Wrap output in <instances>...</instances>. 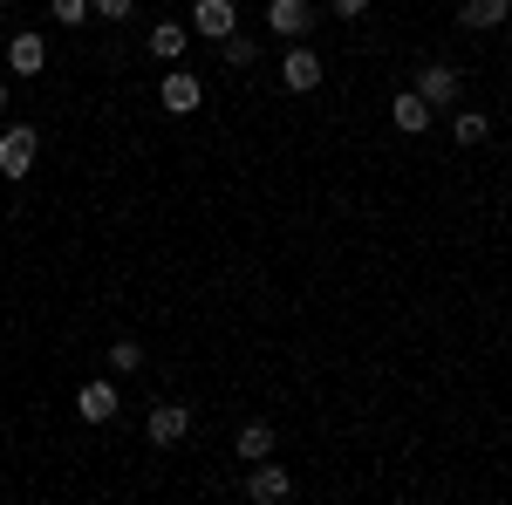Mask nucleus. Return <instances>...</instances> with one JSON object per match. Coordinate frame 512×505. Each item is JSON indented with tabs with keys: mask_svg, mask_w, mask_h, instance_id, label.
<instances>
[{
	"mask_svg": "<svg viewBox=\"0 0 512 505\" xmlns=\"http://www.w3.org/2000/svg\"><path fill=\"white\" fill-rule=\"evenodd\" d=\"M35 157H41V130H0V178L7 185H21L35 171Z\"/></svg>",
	"mask_w": 512,
	"mask_h": 505,
	"instance_id": "1",
	"label": "nucleus"
},
{
	"mask_svg": "<svg viewBox=\"0 0 512 505\" xmlns=\"http://www.w3.org/2000/svg\"><path fill=\"white\" fill-rule=\"evenodd\" d=\"M144 437H151V444H185V437H192V403H151Z\"/></svg>",
	"mask_w": 512,
	"mask_h": 505,
	"instance_id": "2",
	"label": "nucleus"
},
{
	"mask_svg": "<svg viewBox=\"0 0 512 505\" xmlns=\"http://www.w3.org/2000/svg\"><path fill=\"white\" fill-rule=\"evenodd\" d=\"M287 492H294V478H287V465H274V458H260V465H253V478H246V499H253V505H280Z\"/></svg>",
	"mask_w": 512,
	"mask_h": 505,
	"instance_id": "3",
	"label": "nucleus"
},
{
	"mask_svg": "<svg viewBox=\"0 0 512 505\" xmlns=\"http://www.w3.org/2000/svg\"><path fill=\"white\" fill-rule=\"evenodd\" d=\"M267 28H274L280 41H301L315 28V7H308V0H267Z\"/></svg>",
	"mask_w": 512,
	"mask_h": 505,
	"instance_id": "4",
	"label": "nucleus"
},
{
	"mask_svg": "<svg viewBox=\"0 0 512 505\" xmlns=\"http://www.w3.org/2000/svg\"><path fill=\"white\" fill-rule=\"evenodd\" d=\"M192 28L205 41H226L239 28V7H233V0H198V7H192Z\"/></svg>",
	"mask_w": 512,
	"mask_h": 505,
	"instance_id": "5",
	"label": "nucleus"
},
{
	"mask_svg": "<svg viewBox=\"0 0 512 505\" xmlns=\"http://www.w3.org/2000/svg\"><path fill=\"white\" fill-rule=\"evenodd\" d=\"M315 82H321V55H315V48H287V62H280V89L308 96Z\"/></svg>",
	"mask_w": 512,
	"mask_h": 505,
	"instance_id": "6",
	"label": "nucleus"
},
{
	"mask_svg": "<svg viewBox=\"0 0 512 505\" xmlns=\"http://www.w3.org/2000/svg\"><path fill=\"white\" fill-rule=\"evenodd\" d=\"M117 403H123L117 383H82L76 389V417H82V424H110V417H117Z\"/></svg>",
	"mask_w": 512,
	"mask_h": 505,
	"instance_id": "7",
	"label": "nucleus"
},
{
	"mask_svg": "<svg viewBox=\"0 0 512 505\" xmlns=\"http://www.w3.org/2000/svg\"><path fill=\"white\" fill-rule=\"evenodd\" d=\"M417 96H424L431 110L458 103V69H451V62H431V69H417Z\"/></svg>",
	"mask_w": 512,
	"mask_h": 505,
	"instance_id": "8",
	"label": "nucleus"
},
{
	"mask_svg": "<svg viewBox=\"0 0 512 505\" xmlns=\"http://www.w3.org/2000/svg\"><path fill=\"white\" fill-rule=\"evenodd\" d=\"M198 103H205V82L185 76V69H171V76H164V110H171V117H192Z\"/></svg>",
	"mask_w": 512,
	"mask_h": 505,
	"instance_id": "9",
	"label": "nucleus"
},
{
	"mask_svg": "<svg viewBox=\"0 0 512 505\" xmlns=\"http://www.w3.org/2000/svg\"><path fill=\"white\" fill-rule=\"evenodd\" d=\"M390 123L403 130V137H424V130H431V103H424L417 89H403V96L390 103Z\"/></svg>",
	"mask_w": 512,
	"mask_h": 505,
	"instance_id": "10",
	"label": "nucleus"
},
{
	"mask_svg": "<svg viewBox=\"0 0 512 505\" xmlns=\"http://www.w3.org/2000/svg\"><path fill=\"white\" fill-rule=\"evenodd\" d=\"M144 48H151L158 62H178V55L192 48V28H185V21H158V28L144 35Z\"/></svg>",
	"mask_w": 512,
	"mask_h": 505,
	"instance_id": "11",
	"label": "nucleus"
},
{
	"mask_svg": "<svg viewBox=\"0 0 512 505\" xmlns=\"http://www.w3.org/2000/svg\"><path fill=\"white\" fill-rule=\"evenodd\" d=\"M506 14H512V0H465V7H458V28L485 35V28H499Z\"/></svg>",
	"mask_w": 512,
	"mask_h": 505,
	"instance_id": "12",
	"label": "nucleus"
},
{
	"mask_svg": "<svg viewBox=\"0 0 512 505\" xmlns=\"http://www.w3.org/2000/svg\"><path fill=\"white\" fill-rule=\"evenodd\" d=\"M41 62H48L41 35H14L7 41V69H14V76H41Z\"/></svg>",
	"mask_w": 512,
	"mask_h": 505,
	"instance_id": "13",
	"label": "nucleus"
},
{
	"mask_svg": "<svg viewBox=\"0 0 512 505\" xmlns=\"http://www.w3.org/2000/svg\"><path fill=\"white\" fill-rule=\"evenodd\" d=\"M239 458H246V465L274 458V424H246V430H239Z\"/></svg>",
	"mask_w": 512,
	"mask_h": 505,
	"instance_id": "14",
	"label": "nucleus"
},
{
	"mask_svg": "<svg viewBox=\"0 0 512 505\" xmlns=\"http://www.w3.org/2000/svg\"><path fill=\"white\" fill-rule=\"evenodd\" d=\"M451 137H458V144H485V137H492V117H485V110H458Z\"/></svg>",
	"mask_w": 512,
	"mask_h": 505,
	"instance_id": "15",
	"label": "nucleus"
},
{
	"mask_svg": "<svg viewBox=\"0 0 512 505\" xmlns=\"http://www.w3.org/2000/svg\"><path fill=\"white\" fill-rule=\"evenodd\" d=\"M219 48H226V62H233V69H253V62H260V41H253V35H239V28H233L226 41H219Z\"/></svg>",
	"mask_w": 512,
	"mask_h": 505,
	"instance_id": "16",
	"label": "nucleus"
},
{
	"mask_svg": "<svg viewBox=\"0 0 512 505\" xmlns=\"http://www.w3.org/2000/svg\"><path fill=\"white\" fill-rule=\"evenodd\" d=\"M48 14H55L62 28H82V21H89V0H48Z\"/></svg>",
	"mask_w": 512,
	"mask_h": 505,
	"instance_id": "17",
	"label": "nucleus"
},
{
	"mask_svg": "<svg viewBox=\"0 0 512 505\" xmlns=\"http://www.w3.org/2000/svg\"><path fill=\"white\" fill-rule=\"evenodd\" d=\"M110 369H123V376L144 369V349H137V342H117V349H110Z\"/></svg>",
	"mask_w": 512,
	"mask_h": 505,
	"instance_id": "18",
	"label": "nucleus"
},
{
	"mask_svg": "<svg viewBox=\"0 0 512 505\" xmlns=\"http://www.w3.org/2000/svg\"><path fill=\"white\" fill-rule=\"evenodd\" d=\"M130 7H137V0H89L96 21H130Z\"/></svg>",
	"mask_w": 512,
	"mask_h": 505,
	"instance_id": "19",
	"label": "nucleus"
},
{
	"mask_svg": "<svg viewBox=\"0 0 512 505\" xmlns=\"http://www.w3.org/2000/svg\"><path fill=\"white\" fill-rule=\"evenodd\" d=\"M328 7H335V14H342V21H355V14H362V7H369V0H328Z\"/></svg>",
	"mask_w": 512,
	"mask_h": 505,
	"instance_id": "20",
	"label": "nucleus"
},
{
	"mask_svg": "<svg viewBox=\"0 0 512 505\" xmlns=\"http://www.w3.org/2000/svg\"><path fill=\"white\" fill-rule=\"evenodd\" d=\"M0 110H7V82H0Z\"/></svg>",
	"mask_w": 512,
	"mask_h": 505,
	"instance_id": "21",
	"label": "nucleus"
}]
</instances>
